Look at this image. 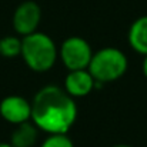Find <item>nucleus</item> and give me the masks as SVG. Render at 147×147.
<instances>
[{"mask_svg":"<svg viewBox=\"0 0 147 147\" xmlns=\"http://www.w3.org/2000/svg\"><path fill=\"white\" fill-rule=\"evenodd\" d=\"M30 120L47 134H67L77 120V104L64 89L45 86L33 97Z\"/></svg>","mask_w":147,"mask_h":147,"instance_id":"1","label":"nucleus"},{"mask_svg":"<svg viewBox=\"0 0 147 147\" xmlns=\"http://www.w3.org/2000/svg\"><path fill=\"white\" fill-rule=\"evenodd\" d=\"M20 56L30 70L45 73L54 67L59 57V49L49 34L33 32L22 39Z\"/></svg>","mask_w":147,"mask_h":147,"instance_id":"2","label":"nucleus"},{"mask_svg":"<svg viewBox=\"0 0 147 147\" xmlns=\"http://www.w3.org/2000/svg\"><path fill=\"white\" fill-rule=\"evenodd\" d=\"M129 67L127 56L117 47H103L93 53L87 70L97 83H110L121 79Z\"/></svg>","mask_w":147,"mask_h":147,"instance_id":"3","label":"nucleus"},{"mask_svg":"<svg viewBox=\"0 0 147 147\" xmlns=\"http://www.w3.org/2000/svg\"><path fill=\"white\" fill-rule=\"evenodd\" d=\"M93 56L89 42L79 36H70L63 40L59 49V57L67 70L87 69Z\"/></svg>","mask_w":147,"mask_h":147,"instance_id":"4","label":"nucleus"},{"mask_svg":"<svg viewBox=\"0 0 147 147\" xmlns=\"http://www.w3.org/2000/svg\"><path fill=\"white\" fill-rule=\"evenodd\" d=\"M42 20V9L36 1L27 0L20 3L13 14V29L14 32L24 37L33 32H37V27Z\"/></svg>","mask_w":147,"mask_h":147,"instance_id":"5","label":"nucleus"},{"mask_svg":"<svg viewBox=\"0 0 147 147\" xmlns=\"http://www.w3.org/2000/svg\"><path fill=\"white\" fill-rule=\"evenodd\" d=\"M0 116L16 126L29 121L32 117V103L23 96H7L0 101Z\"/></svg>","mask_w":147,"mask_h":147,"instance_id":"6","label":"nucleus"},{"mask_svg":"<svg viewBox=\"0 0 147 147\" xmlns=\"http://www.w3.org/2000/svg\"><path fill=\"white\" fill-rule=\"evenodd\" d=\"M96 87V80L87 69L69 70L64 79V90L71 97H84L93 92Z\"/></svg>","mask_w":147,"mask_h":147,"instance_id":"7","label":"nucleus"},{"mask_svg":"<svg viewBox=\"0 0 147 147\" xmlns=\"http://www.w3.org/2000/svg\"><path fill=\"white\" fill-rule=\"evenodd\" d=\"M127 40L134 51L143 56L147 54V16H142L131 23Z\"/></svg>","mask_w":147,"mask_h":147,"instance_id":"8","label":"nucleus"},{"mask_svg":"<svg viewBox=\"0 0 147 147\" xmlns=\"http://www.w3.org/2000/svg\"><path fill=\"white\" fill-rule=\"evenodd\" d=\"M39 137V129L36 124L29 120L16 126L10 137V144L13 147H33Z\"/></svg>","mask_w":147,"mask_h":147,"instance_id":"9","label":"nucleus"},{"mask_svg":"<svg viewBox=\"0 0 147 147\" xmlns=\"http://www.w3.org/2000/svg\"><path fill=\"white\" fill-rule=\"evenodd\" d=\"M22 53V39L17 36H6L0 39V56L6 59L19 57Z\"/></svg>","mask_w":147,"mask_h":147,"instance_id":"10","label":"nucleus"},{"mask_svg":"<svg viewBox=\"0 0 147 147\" xmlns=\"http://www.w3.org/2000/svg\"><path fill=\"white\" fill-rule=\"evenodd\" d=\"M40 147H74L67 134H49Z\"/></svg>","mask_w":147,"mask_h":147,"instance_id":"11","label":"nucleus"},{"mask_svg":"<svg viewBox=\"0 0 147 147\" xmlns=\"http://www.w3.org/2000/svg\"><path fill=\"white\" fill-rule=\"evenodd\" d=\"M142 70H143V74L147 79V54H144V59H143V63H142Z\"/></svg>","mask_w":147,"mask_h":147,"instance_id":"12","label":"nucleus"},{"mask_svg":"<svg viewBox=\"0 0 147 147\" xmlns=\"http://www.w3.org/2000/svg\"><path fill=\"white\" fill-rule=\"evenodd\" d=\"M0 147H13L10 143H6V142H0Z\"/></svg>","mask_w":147,"mask_h":147,"instance_id":"13","label":"nucleus"},{"mask_svg":"<svg viewBox=\"0 0 147 147\" xmlns=\"http://www.w3.org/2000/svg\"><path fill=\"white\" fill-rule=\"evenodd\" d=\"M111 147H133V146H130V144H114Z\"/></svg>","mask_w":147,"mask_h":147,"instance_id":"14","label":"nucleus"}]
</instances>
